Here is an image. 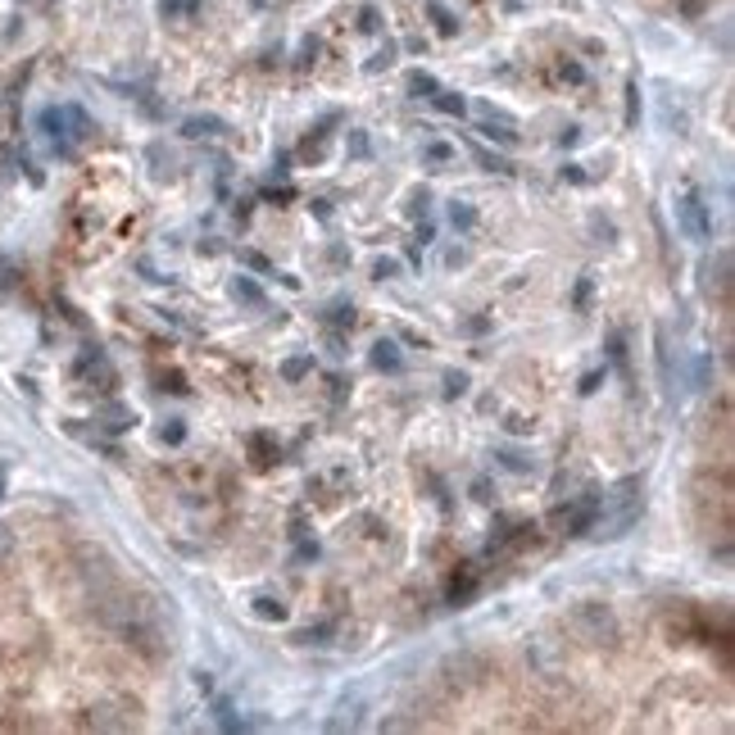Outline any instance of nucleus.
Returning a JSON list of instances; mask_svg holds the SVG:
<instances>
[{"label":"nucleus","mask_w":735,"mask_h":735,"mask_svg":"<svg viewBox=\"0 0 735 735\" xmlns=\"http://www.w3.org/2000/svg\"><path fill=\"white\" fill-rule=\"evenodd\" d=\"M600 513H604V495H600V490H585V495H576V499L549 508V527H554L558 536L576 540V536H585V532H595Z\"/></svg>","instance_id":"nucleus-1"},{"label":"nucleus","mask_w":735,"mask_h":735,"mask_svg":"<svg viewBox=\"0 0 735 735\" xmlns=\"http://www.w3.org/2000/svg\"><path fill=\"white\" fill-rule=\"evenodd\" d=\"M672 209H677V228L686 241H713V204H704V195L695 186L681 191Z\"/></svg>","instance_id":"nucleus-2"},{"label":"nucleus","mask_w":735,"mask_h":735,"mask_svg":"<svg viewBox=\"0 0 735 735\" xmlns=\"http://www.w3.org/2000/svg\"><path fill=\"white\" fill-rule=\"evenodd\" d=\"M572 627H576L585 640H591V644H604V640L618 636V618H613V609L600 604V600L576 604V609H572Z\"/></svg>","instance_id":"nucleus-3"},{"label":"nucleus","mask_w":735,"mask_h":735,"mask_svg":"<svg viewBox=\"0 0 735 735\" xmlns=\"http://www.w3.org/2000/svg\"><path fill=\"white\" fill-rule=\"evenodd\" d=\"M73 377H78L82 386H91V391H100V395H114V391H118V373L109 368L105 350H96V345H87V350L78 354V363H73Z\"/></svg>","instance_id":"nucleus-4"},{"label":"nucleus","mask_w":735,"mask_h":735,"mask_svg":"<svg viewBox=\"0 0 735 735\" xmlns=\"http://www.w3.org/2000/svg\"><path fill=\"white\" fill-rule=\"evenodd\" d=\"M477 591H481V572L472 563H454V572L445 576V604L463 609V604L477 600Z\"/></svg>","instance_id":"nucleus-5"},{"label":"nucleus","mask_w":735,"mask_h":735,"mask_svg":"<svg viewBox=\"0 0 735 735\" xmlns=\"http://www.w3.org/2000/svg\"><path fill=\"white\" fill-rule=\"evenodd\" d=\"M246 450H250V463L264 472V468H272L277 459H281V445H277V436H268V431H250L246 436Z\"/></svg>","instance_id":"nucleus-6"},{"label":"nucleus","mask_w":735,"mask_h":735,"mask_svg":"<svg viewBox=\"0 0 735 735\" xmlns=\"http://www.w3.org/2000/svg\"><path fill=\"white\" fill-rule=\"evenodd\" d=\"M96 422H100V431H109V436H123V431H132L141 418H136V409H127V404H100Z\"/></svg>","instance_id":"nucleus-7"},{"label":"nucleus","mask_w":735,"mask_h":735,"mask_svg":"<svg viewBox=\"0 0 735 735\" xmlns=\"http://www.w3.org/2000/svg\"><path fill=\"white\" fill-rule=\"evenodd\" d=\"M232 300L237 305H246V309H264V290H259V281L255 277H232Z\"/></svg>","instance_id":"nucleus-8"},{"label":"nucleus","mask_w":735,"mask_h":735,"mask_svg":"<svg viewBox=\"0 0 735 735\" xmlns=\"http://www.w3.org/2000/svg\"><path fill=\"white\" fill-rule=\"evenodd\" d=\"M59 114H64V132H68V141H87V136H91V118H87L78 105H64Z\"/></svg>","instance_id":"nucleus-9"},{"label":"nucleus","mask_w":735,"mask_h":735,"mask_svg":"<svg viewBox=\"0 0 735 735\" xmlns=\"http://www.w3.org/2000/svg\"><path fill=\"white\" fill-rule=\"evenodd\" d=\"M368 359H373V368H377V373H395V368H400V345L382 336V341L373 345V354H368Z\"/></svg>","instance_id":"nucleus-10"},{"label":"nucleus","mask_w":735,"mask_h":735,"mask_svg":"<svg viewBox=\"0 0 735 735\" xmlns=\"http://www.w3.org/2000/svg\"><path fill=\"white\" fill-rule=\"evenodd\" d=\"M445 213H450V228H454V232H472V228H477V209H472L468 200H459V195L450 200Z\"/></svg>","instance_id":"nucleus-11"},{"label":"nucleus","mask_w":735,"mask_h":735,"mask_svg":"<svg viewBox=\"0 0 735 735\" xmlns=\"http://www.w3.org/2000/svg\"><path fill=\"white\" fill-rule=\"evenodd\" d=\"M495 463H499V468H508V472H518V477H523V472H532V454L513 450V445H499V450H495Z\"/></svg>","instance_id":"nucleus-12"},{"label":"nucleus","mask_w":735,"mask_h":735,"mask_svg":"<svg viewBox=\"0 0 735 735\" xmlns=\"http://www.w3.org/2000/svg\"><path fill=\"white\" fill-rule=\"evenodd\" d=\"M309 373H314V354H296V359H286V363H281V382H290V386L305 382Z\"/></svg>","instance_id":"nucleus-13"},{"label":"nucleus","mask_w":735,"mask_h":735,"mask_svg":"<svg viewBox=\"0 0 735 735\" xmlns=\"http://www.w3.org/2000/svg\"><path fill=\"white\" fill-rule=\"evenodd\" d=\"M250 613H255L259 622H286V604L272 600V595H259V600L250 604Z\"/></svg>","instance_id":"nucleus-14"},{"label":"nucleus","mask_w":735,"mask_h":735,"mask_svg":"<svg viewBox=\"0 0 735 735\" xmlns=\"http://www.w3.org/2000/svg\"><path fill=\"white\" fill-rule=\"evenodd\" d=\"M218 132H223V118H213V114H204V118H186L182 123V136H218Z\"/></svg>","instance_id":"nucleus-15"},{"label":"nucleus","mask_w":735,"mask_h":735,"mask_svg":"<svg viewBox=\"0 0 735 735\" xmlns=\"http://www.w3.org/2000/svg\"><path fill=\"white\" fill-rule=\"evenodd\" d=\"M472 160H477L486 173H499V177H513V173H518V169H513L504 155H490V151H481V145H472Z\"/></svg>","instance_id":"nucleus-16"},{"label":"nucleus","mask_w":735,"mask_h":735,"mask_svg":"<svg viewBox=\"0 0 735 735\" xmlns=\"http://www.w3.org/2000/svg\"><path fill=\"white\" fill-rule=\"evenodd\" d=\"M591 296H595V272H581L576 277V290H572V309L585 314V309H591Z\"/></svg>","instance_id":"nucleus-17"},{"label":"nucleus","mask_w":735,"mask_h":735,"mask_svg":"<svg viewBox=\"0 0 735 735\" xmlns=\"http://www.w3.org/2000/svg\"><path fill=\"white\" fill-rule=\"evenodd\" d=\"M450 160H454V145H445V141H427L422 145V164L440 169V164H450Z\"/></svg>","instance_id":"nucleus-18"},{"label":"nucleus","mask_w":735,"mask_h":735,"mask_svg":"<svg viewBox=\"0 0 735 735\" xmlns=\"http://www.w3.org/2000/svg\"><path fill=\"white\" fill-rule=\"evenodd\" d=\"M318 558H323V545L309 540V536H296V558H290V563L305 567V563H318Z\"/></svg>","instance_id":"nucleus-19"},{"label":"nucleus","mask_w":735,"mask_h":735,"mask_svg":"<svg viewBox=\"0 0 735 735\" xmlns=\"http://www.w3.org/2000/svg\"><path fill=\"white\" fill-rule=\"evenodd\" d=\"M155 440H160V445H182V440H186V422H182V418H169V422L155 431Z\"/></svg>","instance_id":"nucleus-20"},{"label":"nucleus","mask_w":735,"mask_h":735,"mask_svg":"<svg viewBox=\"0 0 735 735\" xmlns=\"http://www.w3.org/2000/svg\"><path fill=\"white\" fill-rule=\"evenodd\" d=\"M323 323H327L332 332H354V323H359V318H354V305H336Z\"/></svg>","instance_id":"nucleus-21"},{"label":"nucleus","mask_w":735,"mask_h":735,"mask_svg":"<svg viewBox=\"0 0 735 735\" xmlns=\"http://www.w3.org/2000/svg\"><path fill=\"white\" fill-rule=\"evenodd\" d=\"M431 100H436V109H440V114H454V118H463V114H468L463 96H454V91H436Z\"/></svg>","instance_id":"nucleus-22"},{"label":"nucleus","mask_w":735,"mask_h":735,"mask_svg":"<svg viewBox=\"0 0 735 735\" xmlns=\"http://www.w3.org/2000/svg\"><path fill=\"white\" fill-rule=\"evenodd\" d=\"M336 631V622H318V627H305L296 631V644H327V636Z\"/></svg>","instance_id":"nucleus-23"},{"label":"nucleus","mask_w":735,"mask_h":735,"mask_svg":"<svg viewBox=\"0 0 735 735\" xmlns=\"http://www.w3.org/2000/svg\"><path fill=\"white\" fill-rule=\"evenodd\" d=\"M345 155H350V160H368V155H373V145H368V132L354 127V132L345 136Z\"/></svg>","instance_id":"nucleus-24"},{"label":"nucleus","mask_w":735,"mask_h":735,"mask_svg":"<svg viewBox=\"0 0 735 735\" xmlns=\"http://www.w3.org/2000/svg\"><path fill=\"white\" fill-rule=\"evenodd\" d=\"M395 277H400V259H391V255L373 259V281H395Z\"/></svg>","instance_id":"nucleus-25"},{"label":"nucleus","mask_w":735,"mask_h":735,"mask_svg":"<svg viewBox=\"0 0 735 735\" xmlns=\"http://www.w3.org/2000/svg\"><path fill=\"white\" fill-rule=\"evenodd\" d=\"M495 323H490V314H472V318H463L459 323V336H486Z\"/></svg>","instance_id":"nucleus-26"},{"label":"nucleus","mask_w":735,"mask_h":735,"mask_svg":"<svg viewBox=\"0 0 735 735\" xmlns=\"http://www.w3.org/2000/svg\"><path fill=\"white\" fill-rule=\"evenodd\" d=\"M213 713H218V726H223V731H241V726H246V722L232 713V704H228V699H218V704H213Z\"/></svg>","instance_id":"nucleus-27"},{"label":"nucleus","mask_w":735,"mask_h":735,"mask_svg":"<svg viewBox=\"0 0 735 735\" xmlns=\"http://www.w3.org/2000/svg\"><path fill=\"white\" fill-rule=\"evenodd\" d=\"M486 141H499V145H518V132H508V127H495V123H481L477 127Z\"/></svg>","instance_id":"nucleus-28"},{"label":"nucleus","mask_w":735,"mask_h":735,"mask_svg":"<svg viewBox=\"0 0 735 735\" xmlns=\"http://www.w3.org/2000/svg\"><path fill=\"white\" fill-rule=\"evenodd\" d=\"M604 345H609V359H613V363L622 368V373H627V341H622V332H609V341H604Z\"/></svg>","instance_id":"nucleus-29"},{"label":"nucleus","mask_w":735,"mask_h":735,"mask_svg":"<svg viewBox=\"0 0 735 735\" xmlns=\"http://www.w3.org/2000/svg\"><path fill=\"white\" fill-rule=\"evenodd\" d=\"M160 391H173V395H186L191 386H186V377L177 373V368H173V373H160Z\"/></svg>","instance_id":"nucleus-30"},{"label":"nucleus","mask_w":735,"mask_h":735,"mask_svg":"<svg viewBox=\"0 0 735 735\" xmlns=\"http://www.w3.org/2000/svg\"><path fill=\"white\" fill-rule=\"evenodd\" d=\"M409 91H422V96H436V78H427V73H409Z\"/></svg>","instance_id":"nucleus-31"},{"label":"nucleus","mask_w":735,"mask_h":735,"mask_svg":"<svg viewBox=\"0 0 735 735\" xmlns=\"http://www.w3.org/2000/svg\"><path fill=\"white\" fill-rule=\"evenodd\" d=\"M604 377H609V368H595V373H585V377H581V395H595Z\"/></svg>","instance_id":"nucleus-32"},{"label":"nucleus","mask_w":735,"mask_h":735,"mask_svg":"<svg viewBox=\"0 0 735 735\" xmlns=\"http://www.w3.org/2000/svg\"><path fill=\"white\" fill-rule=\"evenodd\" d=\"M636 123H640V91L627 87V127H636Z\"/></svg>","instance_id":"nucleus-33"},{"label":"nucleus","mask_w":735,"mask_h":735,"mask_svg":"<svg viewBox=\"0 0 735 735\" xmlns=\"http://www.w3.org/2000/svg\"><path fill=\"white\" fill-rule=\"evenodd\" d=\"M468 391V373H445V395L454 400V395H463Z\"/></svg>","instance_id":"nucleus-34"},{"label":"nucleus","mask_w":735,"mask_h":735,"mask_svg":"<svg viewBox=\"0 0 735 735\" xmlns=\"http://www.w3.org/2000/svg\"><path fill=\"white\" fill-rule=\"evenodd\" d=\"M14 558V532L10 527H0V567H5Z\"/></svg>","instance_id":"nucleus-35"},{"label":"nucleus","mask_w":735,"mask_h":735,"mask_svg":"<svg viewBox=\"0 0 735 735\" xmlns=\"http://www.w3.org/2000/svg\"><path fill=\"white\" fill-rule=\"evenodd\" d=\"M391 64H395V46L377 50V55H373V64H368V73H382V68H391Z\"/></svg>","instance_id":"nucleus-36"},{"label":"nucleus","mask_w":735,"mask_h":735,"mask_svg":"<svg viewBox=\"0 0 735 735\" xmlns=\"http://www.w3.org/2000/svg\"><path fill=\"white\" fill-rule=\"evenodd\" d=\"M427 204H431V191H427V186L409 195V213H413V218H418V213H427Z\"/></svg>","instance_id":"nucleus-37"},{"label":"nucleus","mask_w":735,"mask_h":735,"mask_svg":"<svg viewBox=\"0 0 735 735\" xmlns=\"http://www.w3.org/2000/svg\"><path fill=\"white\" fill-rule=\"evenodd\" d=\"M241 264H250L255 272H272V264H268V259H264L259 250H241Z\"/></svg>","instance_id":"nucleus-38"},{"label":"nucleus","mask_w":735,"mask_h":735,"mask_svg":"<svg viewBox=\"0 0 735 735\" xmlns=\"http://www.w3.org/2000/svg\"><path fill=\"white\" fill-rule=\"evenodd\" d=\"M264 200H272V204H286V200H296V186H268V191H264Z\"/></svg>","instance_id":"nucleus-39"},{"label":"nucleus","mask_w":735,"mask_h":735,"mask_svg":"<svg viewBox=\"0 0 735 735\" xmlns=\"http://www.w3.org/2000/svg\"><path fill=\"white\" fill-rule=\"evenodd\" d=\"M563 182H572V186H585V182H591V173H581V164H563Z\"/></svg>","instance_id":"nucleus-40"},{"label":"nucleus","mask_w":735,"mask_h":735,"mask_svg":"<svg viewBox=\"0 0 735 735\" xmlns=\"http://www.w3.org/2000/svg\"><path fill=\"white\" fill-rule=\"evenodd\" d=\"M272 173H277V177H290V151H277V155H272Z\"/></svg>","instance_id":"nucleus-41"},{"label":"nucleus","mask_w":735,"mask_h":735,"mask_svg":"<svg viewBox=\"0 0 735 735\" xmlns=\"http://www.w3.org/2000/svg\"><path fill=\"white\" fill-rule=\"evenodd\" d=\"M431 241H436V228L422 218V223H418V237H413V246H431Z\"/></svg>","instance_id":"nucleus-42"},{"label":"nucleus","mask_w":735,"mask_h":735,"mask_svg":"<svg viewBox=\"0 0 735 735\" xmlns=\"http://www.w3.org/2000/svg\"><path fill=\"white\" fill-rule=\"evenodd\" d=\"M591 228H595V232H600V237H609V241H613V237H618V228H613V223H609V218H600V213H595V218H591Z\"/></svg>","instance_id":"nucleus-43"},{"label":"nucleus","mask_w":735,"mask_h":735,"mask_svg":"<svg viewBox=\"0 0 735 735\" xmlns=\"http://www.w3.org/2000/svg\"><path fill=\"white\" fill-rule=\"evenodd\" d=\"M309 213L314 218H332V200H309Z\"/></svg>","instance_id":"nucleus-44"},{"label":"nucleus","mask_w":735,"mask_h":735,"mask_svg":"<svg viewBox=\"0 0 735 735\" xmlns=\"http://www.w3.org/2000/svg\"><path fill=\"white\" fill-rule=\"evenodd\" d=\"M504 427H508L513 436H527V431H532V422H527V418H508Z\"/></svg>","instance_id":"nucleus-45"},{"label":"nucleus","mask_w":735,"mask_h":735,"mask_svg":"<svg viewBox=\"0 0 735 735\" xmlns=\"http://www.w3.org/2000/svg\"><path fill=\"white\" fill-rule=\"evenodd\" d=\"M576 141H581V127H563V136H558L563 151H567V145H576Z\"/></svg>","instance_id":"nucleus-46"},{"label":"nucleus","mask_w":735,"mask_h":735,"mask_svg":"<svg viewBox=\"0 0 735 735\" xmlns=\"http://www.w3.org/2000/svg\"><path fill=\"white\" fill-rule=\"evenodd\" d=\"M472 499H481V504L490 499V481H486V477H481V481H472Z\"/></svg>","instance_id":"nucleus-47"},{"label":"nucleus","mask_w":735,"mask_h":735,"mask_svg":"<svg viewBox=\"0 0 735 735\" xmlns=\"http://www.w3.org/2000/svg\"><path fill=\"white\" fill-rule=\"evenodd\" d=\"M195 690H200V695H213V677H209V672H195Z\"/></svg>","instance_id":"nucleus-48"},{"label":"nucleus","mask_w":735,"mask_h":735,"mask_svg":"<svg viewBox=\"0 0 735 735\" xmlns=\"http://www.w3.org/2000/svg\"><path fill=\"white\" fill-rule=\"evenodd\" d=\"M250 209H255V200H237V223H246Z\"/></svg>","instance_id":"nucleus-49"},{"label":"nucleus","mask_w":735,"mask_h":735,"mask_svg":"<svg viewBox=\"0 0 735 735\" xmlns=\"http://www.w3.org/2000/svg\"><path fill=\"white\" fill-rule=\"evenodd\" d=\"M10 281H14V268H10V264H5V259H0V290H5V286H10Z\"/></svg>","instance_id":"nucleus-50"},{"label":"nucleus","mask_w":735,"mask_h":735,"mask_svg":"<svg viewBox=\"0 0 735 735\" xmlns=\"http://www.w3.org/2000/svg\"><path fill=\"white\" fill-rule=\"evenodd\" d=\"M445 264H450V268H463V264H468V255H463V250H450V255H445Z\"/></svg>","instance_id":"nucleus-51"}]
</instances>
